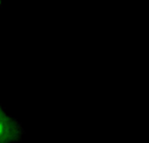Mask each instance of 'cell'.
I'll list each match as a JSON object with an SVG mask.
<instances>
[{
    "label": "cell",
    "instance_id": "obj_2",
    "mask_svg": "<svg viewBox=\"0 0 149 143\" xmlns=\"http://www.w3.org/2000/svg\"><path fill=\"white\" fill-rule=\"evenodd\" d=\"M1 6H2V0H0V8H1Z\"/></svg>",
    "mask_w": 149,
    "mask_h": 143
},
{
    "label": "cell",
    "instance_id": "obj_1",
    "mask_svg": "<svg viewBox=\"0 0 149 143\" xmlns=\"http://www.w3.org/2000/svg\"><path fill=\"white\" fill-rule=\"evenodd\" d=\"M24 133L22 124L7 112L0 102V143L18 142Z\"/></svg>",
    "mask_w": 149,
    "mask_h": 143
}]
</instances>
